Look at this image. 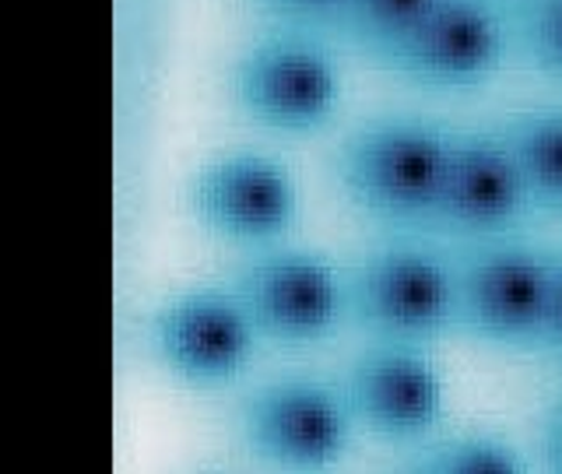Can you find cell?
Returning a JSON list of instances; mask_svg holds the SVG:
<instances>
[{"mask_svg": "<svg viewBox=\"0 0 562 474\" xmlns=\"http://www.w3.org/2000/svg\"><path fill=\"white\" fill-rule=\"evenodd\" d=\"M233 289L260 338L281 348L324 341L348 313L345 274L313 250H263L236 271Z\"/></svg>", "mask_w": 562, "mask_h": 474, "instance_id": "277c9868", "label": "cell"}, {"mask_svg": "<svg viewBox=\"0 0 562 474\" xmlns=\"http://www.w3.org/2000/svg\"><path fill=\"white\" fill-rule=\"evenodd\" d=\"M345 306L380 341L422 345L457 313V278L418 246H380L345 274Z\"/></svg>", "mask_w": 562, "mask_h": 474, "instance_id": "3957f363", "label": "cell"}, {"mask_svg": "<svg viewBox=\"0 0 562 474\" xmlns=\"http://www.w3.org/2000/svg\"><path fill=\"white\" fill-rule=\"evenodd\" d=\"M345 397L359 426L383 439H418L443 418V380L418 345L376 341L351 362Z\"/></svg>", "mask_w": 562, "mask_h": 474, "instance_id": "9c48e42d", "label": "cell"}, {"mask_svg": "<svg viewBox=\"0 0 562 474\" xmlns=\"http://www.w3.org/2000/svg\"><path fill=\"white\" fill-rule=\"evenodd\" d=\"M257 327L236 289L201 285L166 298L148 324V345L190 386L233 383L254 356Z\"/></svg>", "mask_w": 562, "mask_h": 474, "instance_id": "5b68a950", "label": "cell"}, {"mask_svg": "<svg viewBox=\"0 0 562 474\" xmlns=\"http://www.w3.org/2000/svg\"><path fill=\"white\" fill-rule=\"evenodd\" d=\"M190 207L204 228L236 242H271L299 218L292 172L260 151H233L204 162L190 180Z\"/></svg>", "mask_w": 562, "mask_h": 474, "instance_id": "52a82bcc", "label": "cell"}, {"mask_svg": "<svg viewBox=\"0 0 562 474\" xmlns=\"http://www.w3.org/2000/svg\"><path fill=\"white\" fill-rule=\"evenodd\" d=\"M524 201L531 198L503 137L453 134L429 222L457 233H496L520 215Z\"/></svg>", "mask_w": 562, "mask_h": 474, "instance_id": "8fae6325", "label": "cell"}, {"mask_svg": "<svg viewBox=\"0 0 562 474\" xmlns=\"http://www.w3.org/2000/svg\"><path fill=\"white\" fill-rule=\"evenodd\" d=\"M422 471L436 474H509L517 471L514 447L488 432H453L418 453Z\"/></svg>", "mask_w": 562, "mask_h": 474, "instance_id": "5bb4252c", "label": "cell"}, {"mask_svg": "<svg viewBox=\"0 0 562 474\" xmlns=\"http://www.w3.org/2000/svg\"><path fill=\"white\" fill-rule=\"evenodd\" d=\"M503 57V29L482 0H439L422 22L383 53L401 78L461 92L482 84Z\"/></svg>", "mask_w": 562, "mask_h": 474, "instance_id": "ba28073f", "label": "cell"}, {"mask_svg": "<svg viewBox=\"0 0 562 474\" xmlns=\"http://www.w3.org/2000/svg\"><path fill=\"white\" fill-rule=\"evenodd\" d=\"M544 450H549L552 464L562 467V408L549 418V426H544Z\"/></svg>", "mask_w": 562, "mask_h": 474, "instance_id": "ac0fdd59", "label": "cell"}, {"mask_svg": "<svg viewBox=\"0 0 562 474\" xmlns=\"http://www.w3.org/2000/svg\"><path fill=\"white\" fill-rule=\"evenodd\" d=\"M439 0H345L338 22L356 43L383 57L401 35H408Z\"/></svg>", "mask_w": 562, "mask_h": 474, "instance_id": "4fadbf2b", "label": "cell"}, {"mask_svg": "<svg viewBox=\"0 0 562 474\" xmlns=\"http://www.w3.org/2000/svg\"><path fill=\"white\" fill-rule=\"evenodd\" d=\"M527 40L535 57L562 75V0H535L527 14Z\"/></svg>", "mask_w": 562, "mask_h": 474, "instance_id": "9a60e30c", "label": "cell"}, {"mask_svg": "<svg viewBox=\"0 0 562 474\" xmlns=\"http://www.w3.org/2000/svg\"><path fill=\"white\" fill-rule=\"evenodd\" d=\"M527 198L562 207V110H531L503 131Z\"/></svg>", "mask_w": 562, "mask_h": 474, "instance_id": "7c38bea8", "label": "cell"}, {"mask_svg": "<svg viewBox=\"0 0 562 474\" xmlns=\"http://www.w3.org/2000/svg\"><path fill=\"white\" fill-rule=\"evenodd\" d=\"M239 429L263 461L289 467H327L348 450L356 415L341 386L285 376L257 386L239 408Z\"/></svg>", "mask_w": 562, "mask_h": 474, "instance_id": "8992f818", "label": "cell"}, {"mask_svg": "<svg viewBox=\"0 0 562 474\" xmlns=\"http://www.w3.org/2000/svg\"><path fill=\"white\" fill-rule=\"evenodd\" d=\"M268 4L299 18H338L345 0H268Z\"/></svg>", "mask_w": 562, "mask_h": 474, "instance_id": "e0dca14e", "label": "cell"}, {"mask_svg": "<svg viewBox=\"0 0 562 474\" xmlns=\"http://www.w3.org/2000/svg\"><path fill=\"white\" fill-rule=\"evenodd\" d=\"M450 140L453 134L418 116L369 120L341 140L334 176L366 215L391 225L429 222Z\"/></svg>", "mask_w": 562, "mask_h": 474, "instance_id": "6da1fadb", "label": "cell"}, {"mask_svg": "<svg viewBox=\"0 0 562 474\" xmlns=\"http://www.w3.org/2000/svg\"><path fill=\"white\" fill-rule=\"evenodd\" d=\"M541 341H549L555 351H562V257L549 260V303H544Z\"/></svg>", "mask_w": 562, "mask_h": 474, "instance_id": "2e32d148", "label": "cell"}, {"mask_svg": "<svg viewBox=\"0 0 562 474\" xmlns=\"http://www.w3.org/2000/svg\"><path fill=\"white\" fill-rule=\"evenodd\" d=\"M457 278V313L488 341L517 345L541 338L549 303V257L524 246H485L474 250Z\"/></svg>", "mask_w": 562, "mask_h": 474, "instance_id": "30bf717a", "label": "cell"}, {"mask_svg": "<svg viewBox=\"0 0 562 474\" xmlns=\"http://www.w3.org/2000/svg\"><path fill=\"white\" fill-rule=\"evenodd\" d=\"M233 99L268 131L316 134L341 105V67L313 35L271 32L236 57Z\"/></svg>", "mask_w": 562, "mask_h": 474, "instance_id": "7a4b0ae2", "label": "cell"}]
</instances>
